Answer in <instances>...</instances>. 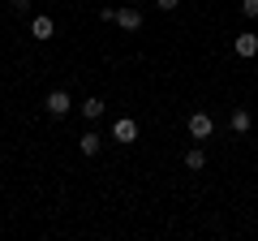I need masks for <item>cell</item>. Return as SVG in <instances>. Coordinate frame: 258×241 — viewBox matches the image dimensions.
Masks as SVG:
<instances>
[{"label": "cell", "instance_id": "obj_1", "mask_svg": "<svg viewBox=\"0 0 258 241\" xmlns=\"http://www.w3.org/2000/svg\"><path fill=\"white\" fill-rule=\"evenodd\" d=\"M69 108H74L69 91H47V99H43V112H47V116H64Z\"/></svg>", "mask_w": 258, "mask_h": 241}, {"label": "cell", "instance_id": "obj_2", "mask_svg": "<svg viewBox=\"0 0 258 241\" xmlns=\"http://www.w3.org/2000/svg\"><path fill=\"white\" fill-rule=\"evenodd\" d=\"M211 134H215V120L207 116V112H194V116H189V138L203 142V138H211Z\"/></svg>", "mask_w": 258, "mask_h": 241}, {"label": "cell", "instance_id": "obj_3", "mask_svg": "<svg viewBox=\"0 0 258 241\" xmlns=\"http://www.w3.org/2000/svg\"><path fill=\"white\" fill-rule=\"evenodd\" d=\"M232 52L245 56V61H249V56H258V35H254V30H241V35L232 39Z\"/></svg>", "mask_w": 258, "mask_h": 241}, {"label": "cell", "instance_id": "obj_4", "mask_svg": "<svg viewBox=\"0 0 258 241\" xmlns=\"http://www.w3.org/2000/svg\"><path fill=\"white\" fill-rule=\"evenodd\" d=\"M112 138H116V142H134V138H138V120L120 116L116 125H112Z\"/></svg>", "mask_w": 258, "mask_h": 241}, {"label": "cell", "instance_id": "obj_5", "mask_svg": "<svg viewBox=\"0 0 258 241\" xmlns=\"http://www.w3.org/2000/svg\"><path fill=\"white\" fill-rule=\"evenodd\" d=\"M30 35H35V39H52L56 35V22L47 18V13H39V18H30Z\"/></svg>", "mask_w": 258, "mask_h": 241}, {"label": "cell", "instance_id": "obj_6", "mask_svg": "<svg viewBox=\"0 0 258 241\" xmlns=\"http://www.w3.org/2000/svg\"><path fill=\"white\" fill-rule=\"evenodd\" d=\"M116 26L120 30H138L142 26V9H116Z\"/></svg>", "mask_w": 258, "mask_h": 241}, {"label": "cell", "instance_id": "obj_7", "mask_svg": "<svg viewBox=\"0 0 258 241\" xmlns=\"http://www.w3.org/2000/svg\"><path fill=\"white\" fill-rule=\"evenodd\" d=\"M99 147H103V138L95 130H86L82 138H78V151H82V155H99Z\"/></svg>", "mask_w": 258, "mask_h": 241}, {"label": "cell", "instance_id": "obj_8", "mask_svg": "<svg viewBox=\"0 0 258 241\" xmlns=\"http://www.w3.org/2000/svg\"><path fill=\"white\" fill-rule=\"evenodd\" d=\"M78 112H82L86 120H99L108 108H103V99H99V95H91V99H82V108H78Z\"/></svg>", "mask_w": 258, "mask_h": 241}, {"label": "cell", "instance_id": "obj_9", "mask_svg": "<svg viewBox=\"0 0 258 241\" xmlns=\"http://www.w3.org/2000/svg\"><path fill=\"white\" fill-rule=\"evenodd\" d=\"M185 168H189V172H203V168H207V155H203L198 147H194L189 155H185Z\"/></svg>", "mask_w": 258, "mask_h": 241}, {"label": "cell", "instance_id": "obj_10", "mask_svg": "<svg viewBox=\"0 0 258 241\" xmlns=\"http://www.w3.org/2000/svg\"><path fill=\"white\" fill-rule=\"evenodd\" d=\"M228 125H232L237 134H245V130H249V112H245V108H237V112H232V120H228Z\"/></svg>", "mask_w": 258, "mask_h": 241}, {"label": "cell", "instance_id": "obj_11", "mask_svg": "<svg viewBox=\"0 0 258 241\" xmlns=\"http://www.w3.org/2000/svg\"><path fill=\"white\" fill-rule=\"evenodd\" d=\"M237 9H241V18H245V22H254L258 18V0H241Z\"/></svg>", "mask_w": 258, "mask_h": 241}, {"label": "cell", "instance_id": "obj_12", "mask_svg": "<svg viewBox=\"0 0 258 241\" xmlns=\"http://www.w3.org/2000/svg\"><path fill=\"white\" fill-rule=\"evenodd\" d=\"M9 5H13V13H22V18L30 13V0H9Z\"/></svg>", "mask_w": 258, "mask_h": 241}, {"label": "cell", "instance_id": "obj_13", "mask_svg": "<svg viewBox=\"0 0 258 241\" xmlns=\"http://www.w3.org/2000/svg\"><path fill=\"white\" fill-rule=\"evenodd\" d=\"M155 5H159V9H164V13H172L176 5H181V0H155Z\"/></svg>", "mask_w": 258, "mask_h": 241}, {"label": "cell", "instance_id": "obj_14", "mask_svg": "<svg viewBox=\"0 0 258 241\" xmlns=\"http://www.w3.org/2000/svg\"><path fill=\"white\" fill-rule=\"evenodd\" d=\"M134 5H142V0H134Z\"/></svg>", "mask_w": 258, "mask_h": 241}]
</instances>
